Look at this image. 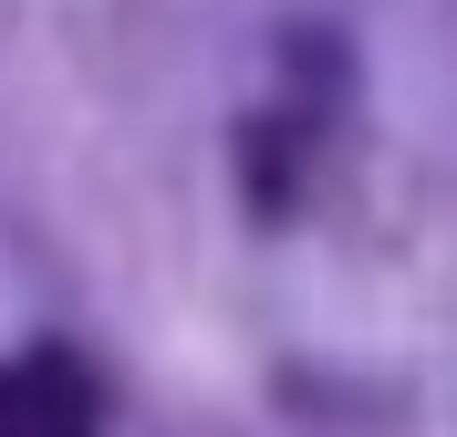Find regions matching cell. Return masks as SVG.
Listing matches in <instances>:
<instances>
[{
    "mask_svg": "<svg viewBox=\"0 0 457 437\" xmlns=\"http://www.w3.org/2000/svg\"><path fill=\"white\" fill-rule=\"evenodd\" d=\"M94 427H104V396L62 344L0 365V437H94Z\"/></svg>",
    "mask_w": 457,
    "mask_h": 437,
    "instance_id": "6da1fadb",
    "label": "cell"
}]
</instances>
